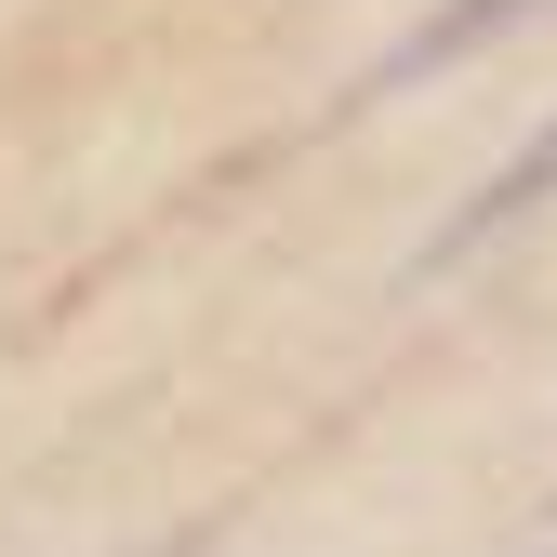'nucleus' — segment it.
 I'll return each instance as SVG.
<instances>
[{"label": "nucleus", "instance_id": "obj_2", "mask_svg": "<svg viewBox=\"0 0 557 557\" xmlns=\"http://www.w3.org/2000/svg\"><path fill=\"white\" fill-rule=\"evenodd\" d=\"M531 199H557V120H544L531 147H518V160H505V173H492V186H478L465 213H451V226L425 239V265H451V252H478V239H505V226L531 213Z\"/></svg>", "mask_w": 557, "mask_h": 557}, {"label": "nucleus", "instance_id": "obj_1", "mask_svg": "<svg viewBox=\"0 0 557 557\" xmlns=\"http://www.w3.org/2000/svg\"><path fill=\"white\" fill-rule=\"evenodd\" d=\"M531 14H544V0H438V14L411 27V40L372 66V81H359V94H411L425 66H451V53H478V40H505V27H531Z\"/></svg>", "mask_w": 557, "mask_h": 557}]
</instances>
